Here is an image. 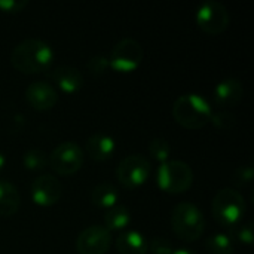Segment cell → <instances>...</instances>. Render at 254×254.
I'll return each instance as SVG.
<instances>
[{
    "label": "cell",
    "instance_id": "21",
    "mask_svg": "<svg viewBox=\"0 0 254 254\" xmlns=\"http://www.w3.org/2000/svg\"><path fill=\"white\" fill-rule=\"evenodd\" d=\"M49 159L48 155L40 149H28L22 156V164L30 171H39L46 168Z\"/></svg>",
    "mask_w": 254,
    "mask_h": 254
},
{
    "label": "cell",
    "instance_id": "1",
    "mask_svg": "<svg viewBox=\"0 0 254 254\" xmlns=\"http://www.w3.org/2000/svg\"><path fill=\"white\" fill-rule=\"evenodd\" d=\"M54 60L52 48L40 39H25L18 43L12 54L10 63L13 68L24 74H36L49 68Z\"/></svg>",
    "mask_w": 254,
    "mask_h": 254
},
{
    "label": "cell",
    "instance_id": "24",
    "mask_svg": "<svg viewBox=\"0 0 254 254\" xmlns=\"http://www.w3.org/2000/svg\"><path fill=\"white\" fill-rule=\"evenodd\" d=\"M147 247L149 252H152L153 254H173L174 252L173 243L165 237H153L147 243Z\"/></svg>",
    "mask_w": 254,
    "mask_h": 254
},
{
    "label": "cell",
    "instance_id": "3",
    "mask_svg": "<svg viewBox=\"0 0 254 254\" xmlns=\"http://www.w3.org/2000/svg\"><path fill=\"white\" fill-rule=\"evenodd\" d=\"M171 228L180 240L193 243L205 231V217L195 204L180 202L171 211Z\"/></svg>",
    "mask_w": 254,
    "mask_h": 254
},
{
    "label": "cell",
    "instance_id": "18",
    "mask_svg": "<svg viewBox=\"0 0 254 254\" xmlns=\"http://www.w3.org/2000/svg\"><path fill=\"white\" fill-rule=\"evenodd\" d=\"M121 198V192L118 186H115L110 182H103L97 185L91 192V202L98 208H112L118 205V201Z\"/></svg>",
    "mask_w": 254,
    "mask_h": 254
},
{
    "label": "cell",
    "instance_id": "14",
    "mask_svg": "<svg viewBox=\"0 0 254 254\" xmlns=\"http://www.w3.org/2000/svg\"><path fill=\"white\" fill-rule=\"evenodd\" d=\"M244 86L241 80L235 77L223 79L214 88V100L220 107H234L243 100Z\"/></svg>",
    "mask_w": 254,
    "mask_h": 254
},
{
    "label": "cell",
    "instance_id": "25",
    "mask_svg": "<svg viewBox=\"0 0 254 254\" xmlns=\"http://www.w3.org/2000/svg\"><path fill=\"white\" fill-rule=\"evenodd\" d=\"M254 176V170L252 165H243V167H238L235 171H234V176H232V182L235 186L238 188H243V186H247L249 183H252Z\"/></svg>",
    "mask_w": 254,
    "mask_h": 254
},
{
    "label": "cell",
    "instance_id": "13",
    "mask_svg": "<svg viewBox=\"0 0 254 254\" xmlns=\"http://www.w3.org/2000/svg\"><path fill=\"white\" fill-rule=\"evenodd\" d=\"M52 82L64 92L73 94L83 86V76L79 68L71 65H60L49 73Z\"/></svg>",
    "mask_w": 254,
    "mask_h": 254
},
{
    "label": "cell",
    "instance_id": "30",
    "mask_svg": "<svg viewBox=\"0 0 254 254\" xmlns=\"http://www.w3.org/2000/svg\"><path fill=\"white\" fill-rule=\"evenodd\" d=\"M4 164H6V156L0 152V171L3 170V167H4Z\"/></svg>",
    "mask_w": 254,
    "mask_h": 254
},
{
    "label": "cell",
    "instance_id": "28",
    "mask_svg": "<svg viewBox=\"0 0 254 254\" xmlns=\"http://www.w3.org/2000/svg\"><path fill=\"white\" fill-rule=\"evenodd\" d=\"M25 6H28V0H0V10L7 13H18Z\"/></svg>",
    "mask_w": 254,
    "mask_h": 254
},
{
    "label": "cell",
    "instance_id": "5",
    "mask_svg": "<svg viewBox=\"0 0 254 254\" xmlns=\"http://www.w3.org/2000/svg\"><path fill=\"white\" fill-rule=\"evenodd\" d=\"M158 186L171 195L186 192L193 183V171L189 164L177 159H168L161 164L156 173Z\"/></svg>",
    "mask_w": 254,
    "mask_h": 254
},
{
    "label": "cell",
    "instance_id": "19",
    "mask_svg": "<svg viewBox=\"0 0 254 254\" xmlns=\"http://www.w3.org/2000/svg\"><path fill=\"white\" fill-rule=\"evenodd\" d=\"M131 222V213L125 205H115L104 213V228L107 231H121L125 229Z\"/></svg>",
    "mask_w": 254,
    "mask_h": 254
},
{
    "label": "cell",
    "instance_id": "22",
    "mask_svg": "<svg viewBox=\"0 0 254 254\" xmlns=\"http://www.w3.org/2000/svg\"><path fill=\"white\" fill-rule=\"evenodd\" d=\"M149 153L153 159H156L162 164V162L168 161L170 153H171V146L165 138L156 137L149 143Z\"/></svg>",
    "mask_w": 254,
    "mask_h": 254
},
{
    "label": "cell",
    "instance_id": "12",
    "mask_svg": "<svg viewBox=\"0 0 254 254\" xmlns=\"http://www.w3.org/2000/svg\"><path fill=\"white\" fill-rule=\"evenodd\" d=\"M25 98L36 110H49L58 101L57 89L48 82H33L25 88Z\"/></svg>",
    "mask_w": 254,
    "mask_h": 254
},
{
    "label": "cell",
    "instance_id": "6",
    "mask_svg": "<svg viewBox=\"0 0 254 254\" xmlns=\"http://www.w3.org/2000/svg\"><path fill=\"white\" fill-rule=\"evenodd\" d=\"M150 171H152L150 161L141 153H134L125 156L119 162L116 168V177L119 183L127 189H137L147 182Z\"/></svg>",
    "mask_w": 254,
    "mask_h": 254
},
{
    "label": "cell",
    "instance_id": "4",
    "mask_svg": "<svg viewBox=\"0 0 254 254\" xmlns=\"http://www.w3.org/2000/svg\"><path fill=\"white\" fill-rule=\"evenodd\" d=\"M211 211L219 225L232 229L240 225L244 217L246 199L240 190L234 188H223L216 193L211 202Z\"/></svg>",
    "mask_w": 254,
    "mask_h": 254
},
{
    "label": "cell",
    "instance_id": "10",
    "mask_svg": "<svg viewBox=\"0 0 254 254\" xmlns=\"http://www.w3.org/2000/svg\"><path fill=\"white\" fill-rule=\"evenodd\" d=\"M110 244V231L100 225H91L79 234L76 240V250L79 254H106Z\"/></svg>",
    "mask_w": 254,
    "mask_h": 254
},
{
    "label": "cell",
    "instance_id": "23",
    "mask_svg": "<svg viewBox=\"0 0 254 254\" xmlns=\"http://www.w3.org/2000/svg\"><path fill=\"white\" fill-rule=\"evenodd\" d=\"M210 122H213V125L220 131H231L237 125V116L231 112L220 110V112H216L211 115Z\"/></svg>",
    "mask_w": 254,
    "mask_h": 254
},
{
    "label": "cell",
    "instance_id": "11",
    "mask_svg": "<svg viewBox=\"0 0 254 254\" xmlns=\"http://www.w3.org/2000/svg\"><path fill=\"white\" fill-rule=\"evenodd\" d=\"M31 199L36 205L51 207L57 204L63 193L61 182L52 174H40L37 176L30 186Z\"/></svg>",
    "mask_w": 254,
    "mask_h": 254
},
{
    "label": "cell",
    "instance_id": "15",
    "mask_svg": "<svg viewBox=\"0 0 254 254\" xmlns=\"http://www.w3.org/2000/svg\"><path fill=\"white\" fill-rule=\"evenodd\" d=\"M86 153L94 161H107L113 156L116 143L115 138L104 132H95L91 137H88L85 144Z\"/></svg>",
    "mask_w": 254,
    "mask_h": 254
},
{
    "label": "cell",
    "instance_id": "27",
    "mask_svg": "<svg viewBox=\"0 0 254 254\" xmlns=\"http://www.w3.org/2000/svg\"><path fill=\"white\" fill-rule=\"evenodd\" d=\"M109 58L104 57V55H94L88 60L86 63V68L91 74L94 76H98V74H103L107 68H109Z\"/></svg>",
    "mask_w": 254,
    "mask_h": 254
},
{
    "label": "cell",
    "instance_id": "2",
    "mask_svg": "<svg viewBox=\"0 0 254 254\" xmlns=\"http://www.w3.org/2000/svg\"><path fill=\"white\" fill-rule=\"evenodd\" d=\"M213 115L210 103L199 94L189 92L180 95L173 106V116L177 124L188 129L204 128Z\"/></svg>",
    "mask_w": 254,
    "mask_h": 254
},
{
    "label": "cell",
    "instance_id": "9",
    "mask_svg": "<svg viewBox=\"0 0 254 254\" xmlns=\"http://www.w3.org/2000/svg\"><path fill=\"white\" fill-rule=\"evenodd\" d=\"M85 162V152L74 141L60 143L49 156V164L57 174L71 176L77 173Z\"/></svg>",
    "mask_w": 254,
    "mask_h": 254
},
{
    "label": "cell",
    "instance_id": "26",
    "mask_svg": "<svg viewBox=\"0 0 254 254\" xmlns=\"http://www.w3.org/2000/svg\"><path fill=\"white\" fill-rule=\"evenodd\" d=\"M232 235L243 244H252L253 243V223H240L232 228Z\"/></svg>",
    "mask_w": 254,
    "mask_h": 254
},
{
    "label": "cell",
    "instance_id": "29",
    "mask_svg": "<svg viewBox=\"0 0 254 254\" xmlns=\"http://www.w3.org/2000/svg\"><path fill=\"white\" fill-rule=\"evenodd\" d=\"M173 254H198L195 253V252H192L190 249H177V250H174Z\"/></svg>",
    "mask_w": 254,
    "mask_h": 254
},
{
    "label": "cell",
    "instance_id": "8",
    "mask_svg": "<svg viewBox=\"0 0 254 254\" xmlns=\"http://www.w3.org/2000/svg\"><path fill=\"white\" fill-rule=\"evenodd\" d=\"M195 19L204 33L214 36L228 28L231 22V13L223 3L217 0H207L198 7Z\"/></svg>",
    "mask_w": 254,
    "mask_h": 254
},
{
    "label": "cell",
    "instance_id": "17",
    "mask_svg": "<svg viewBox=\"0 0 254 254\" xmlns=\"http://www.w3.org/2000/svg\"><path fill=\"white\" fill-rule=\"evenodd\" d=\"M119 254H147L149 247L146 238L137 231H124L116 238Z\"/></svg>",
    "mask_w": 254,
    "mask_h": 254
},
{
    "label": "cell",
    "instance_id": "20",
    "mask_svg": "<svg viewBox=\"0 0 254 254\" xmlns=\"http://www.w3.org/2000/svg\"><path fill=\"white\" fill-rule=\"evenodd\" d=\"M205 249L210 254H232L234 253L232 237L226 234H214L207 238Z\"/></svg>",
    "mask_w": 254,
    "mask_h": 254
},
{
    "label": "cell",
    "instance_id": "7",
    "mask_svg": "<svg viewBox=\"0 0 254 254\" xmlns=\"http://www.w3.org/2000/svg\"><path fill=\"white\" fill-rule=\"evenodd\" d=\"M143 57L144 51L141 43L132 37H124L113 46L109 57V65L119 73H129L141 64Z\"/></svg>",
    "mask_w": 254,
    "mask_h": 254
},
{
    "label": "cell",
    "instance_id": "16",
    "mask_svg": "<svg viewBox=\"0 0 254 254\" xmlns=\"http://www.w3.org/2000/svg\"><path fill=\"white\" fill-rule=\"evenodd\" d=\"M21 205V195L18 188L9 180L0 179V216L10 217L13 216Z\"/></svg>",
    "mask_w": 254,
    "mask_h": 254
}]
</instances>
